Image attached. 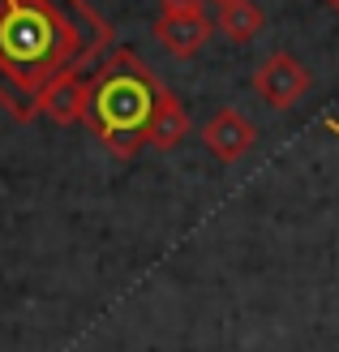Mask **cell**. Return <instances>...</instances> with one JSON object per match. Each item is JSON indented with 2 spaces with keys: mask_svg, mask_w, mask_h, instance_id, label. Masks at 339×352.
I'll list each match as a JSON object with an SVG mask.
<instances>
[{
  "mask_svg": "<svg viewBox=\"0 0 339 352\" xmlns=\"http://www.w3.org/2000/svg\"><path fill=\"white\" fill-rule=\"evenodd\" d=\"M335 5H339V0H335Z\"/></svg>",
  "mask_w": 339,
  "mask_h": 352,
  "instance_id": "277c9868",
  "label": "cell"
},
{
  "mask_svg": "<svg viewBox=\"0 0 339 352\" xmlns=\"http://www.w3.org/2000/svg\"><path fill=\"white\" fill-rule=\"evenodd\" d=\"M74 52V22L52 0H0V86L34 91Z\"/></svg>",
  "mask_w": 339,
  "mask_h": 352,
  "instance_id": "6da1fadb",
  "label": "cell"
},
{
  "mask_svg": "<svg viewBox=\"0 0 339 352\" xmlns=\"http://www.w3.org/2000/svg\"><path fill=\"white\" fill-rule=\"evenodd\" d=\"M331 129H339V125H331Z\"/></svg>",
  "mask_w": 339,
  "mask_h": 352,
  "instance_id": "3957f363",
  "label": "cell"
},
{
  "mask_svg": "<svg viewBox=\"0 0 339 352\" xmlns=\"http://www.w3.org/2000/svg\"><path fill=\"white\" fill-rule=\"evenodd\" d=\"M151 108H155V91H151V82L142 74H133V69L112 74L95 95V116H99V125L112 129V133L142 129L151 120Z\"/></svg>",
  "mask_w": 339,
  "mask_h": 352,
  "instance_id": "7a4b0ae2",
  "label": "cell"
}]
</instances>
